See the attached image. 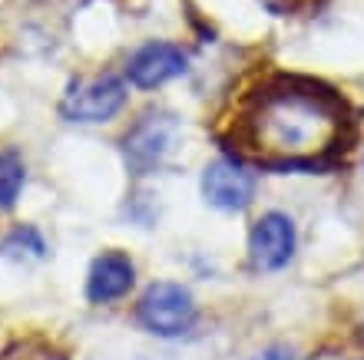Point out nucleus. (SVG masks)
I'll return each mask as SVG.
<instances>
[{
  "instance_id": "nucleus-1",
  "label": "nucleus",
  "mask_w": 364,
  "mask_h": 360,
  "mask_svg": "<svg viewBox=\"0 0 364 360\" xmlns=\"http://www.w3.org/2000/svg\"><path fill=\"white\" fill-rule=\"evenodd\" d=\"M345 139V106L315 83L278 80L242 116V146L269 169H315Z\"/></svg>"
},
{
  "instance_id": "nucleus-2",
  "label": "nucleus",
  "mask_w": 364,
  "mask_h": 360,
  "mask_svg": "<svg viewBox=\"0 0 364 360\" xmlns=\"http://www.w3.org/2000/svg\"><path fill=\"white\" fill-rule=\"evenodd\" d=\"M136 317L156 337H182L186 331H192V324L199 317V304L189 288L176 281H156L136 304Z\"/></svg>"
},
{
  "instance_id": "nucleus-3",
  "label": "nucleus",
  "mask_w": 364,
  "mask_h": 360,
  "mask_svg": "<svg viewBox=\"0 0 364 360\" xmlns=\"http://www.w3.org/2000/svg\"><path fill=\"white\" fill-rule=\"evenodd\" d=\"M126 83L113 73H100L90 80H77L70 86V93H63L60 113L70 123H109L119 109L126 106Z\"/></svg>"
},
{
  "instance_id": "nucleus-4",
  "label": "nucleus",
  "mask_w": 364,
  "mask_h": 360,
  "mask_svg": "<svg viewBox=\"0 0 364 360\" xmlns=\"http://www.w3.org/2000/svg\"><path fill=\"white\" fill-rule=\"evenodd\" d=\"M176 136H179V119L169 113H146L139 116L129 133L123 136V152L126 162L136 175L153 172L156 165H163V159L173 152Z\"/></svg>"
},
{
  "instance_id": "nucleus-5",
  "label": "nucleus",
  "mask_w": 364,
  "mask_h": 360,
  "mask_svg": "<svg viewBox=\"0 0 364 360\" xmlns=\"http://www.w3.org/2000/svg\"><path fill=\"white\" fill-rule=\"evenodd\" d=\"M202 195L212 209L242 212L255 199V175L235 159H215L202 172Z\"/></svg>"
},
{
  "instance_id": "nucleus-6",
  "label": "nucleus",
  "mask_w": 364,
  "mask_h": 360,
  "mask_svg": "<svg viewBox=\"0 0 364 360\" xmlns=\"http://www.w3.org/2000/svg\"><path fill=\"white\" fill-rule=\"evenodd\" d=\"M295 222L285 212H265L252 225L249 235V258L259 271H278L295 255Z\"/></svg>"
},
{
  "instance_id": "nucleus-7",
  "label": "nucleus",
  "mask_w": 364,
  "mask_h": 360,
  "mask_svg": "<svg viewBox=\"0 0 364 360\" xmlns=\"http://www.w3.org/2000/svg\"><path fill=\"white\" fill-rule=\"evenodd\" d=\"M186 53L176 43H166V40H149L129 57V67L126 76L136 89H156V86L169 83L176 76L186 73Z\"/></svg>"
},
{
  "instance_id": "nucleus-8",
  "label": "nucleus",
  "mask_w": 364,
  "mask_h": 360,
  "mask_svg": "<svg viewBox=\"0 0 364 360\" xmlns=\"http://www.w3.org/2000/svg\"><path fill=\"white\" fill-rule=\"evenodd\" d=\"M133 285H136L133 258L123 255V251H103V255L90 265L87 298L93 304H113V301H119V298H126Z\"/></svg>"
},
{
  "instance_id": "nucleus-9",
  "label": "nucleus",
  "mask_w": 364,
  "mask_h": 360,
  "mask_svg": "<svg viewBox=\"0 0 364 360\" xmlns=\"http://www.w3.org/2000/svg\"><path fill=\"white\" fill-rule=\"evenodd\" d=\"M27 185V162L17 149H0V212L17 205L20 192Z\"/></svg>"
},
{
  "instance_id": "nucleus-10",
  "label": "nucleus",
  "mask_w": 364,
  "mask_h": 360,
  "mask_svg": "<svg viewBox=\"0 0 364 360\" xmlns=\"http://www.w3.org/2000/svg\"><path fill=\"white\" fill-rule=\"evenodd\" d=\"M0 251L7 258H17V261H23V258H43L47 255V241H43V235H40L37 228H14L7 238H4V245H0Z\"/></svg>"
},
{
  "instance_id": "nucleus-11",
  "label": "nucleus",
  "mask_w": 364,
  "mask_h": 360,
  "mask_svg": "<svg viewBox=\"0 0 364 360\" xmlns=\"http://www.w3.org/2000/svg\"><path fill=\"white\" fill-rule=\"evenodd\" d=\"M249 360H295V354L288 351V347H282V344H275V347H265V351H259Z\"/></svg>"
}]
</instances>
